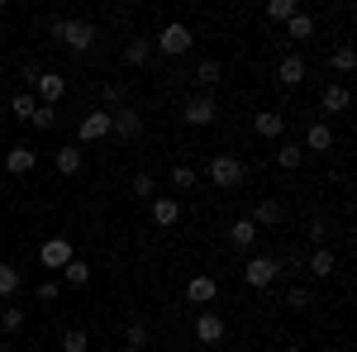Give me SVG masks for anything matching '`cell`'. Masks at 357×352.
Returning a JSON list of instances; mask_svg holds the SVG:
<instances>
[{
  "label": "cell",
  "mask_w": 357,
  "mask_h": 352,
  "mask_svg": "<svg viewBox=\"0 0 357 352\" xmlns=\"http://www.w3.org/2000/svg\"><path fill=\"white\" fill-rule=\"evenodd\" d=\"M205 171H210V181H215L220 190H238L248 181V162H243V158H234V153H215Z\"/></svg>",
  "instance_id": "6da1fadb"
},
{
  "label": "cell",
  "mask_w": 357,
  "mask_h": 352,
  "mask_svg": "<svg viewBox=\"0 0 357 352\" xmlns=\"http://www.w3.org/2000/svg\"><path fill=\"white\" fill-rule=\"evenodd\" d=\"M53 33L72 48V53H91V43L100 38V29L91 20H53Z\"/></svg>",
  "instance_id": "7a4b0ae2"
},
{
  "label": "cell",
  "mask_w": 357,
  "mask_h": 352,
  "mask_svg": "<svg viewBox=\"0 0 357 352\" xmlns=\"http://www.w3.org/2000/svg\"><path fill=\"white\" fill-rule=\"evenodd\" d=\"M195 48V33H191V24H162L158 29V38H153V53H167V57H186Z\"/></svg>",
  "instance_id": "3957f363"
},
{
  "label": "cell",
  "mask_w": 357,
  "mask_h": 352,
  "mask_svg": "<svg viewBox=\"0 0 357 352\" xmlns=\"http://www.w3.org/2000/svg\"><path fill=\"white\" fill-rule=\"evenodd\" d=\"M181 119H186L191 129H210V124L220 119V100H215L210 91H195V95H186V105H181Z\"/></svg>",
  "instance_id": "277c9868"
},
{
  "label": "cell",
  "mask_w": 357,
  "mask_h": 352,
  "mask_svg": "<svg viewBox=\"0 0 357 352\" xmlns=\"http://www.w3.org/2000/svg\"><path fill=\"white\" fill-rule=\"evenodd\" d=\"M276 276H281V257H267V252H252L243 262V281L252 286V291H267Z\"/></svg>",
  "instance_id": "5b68a950"
},
{
  "label": "cell",
  "mask_w": 357,
  "mask_h": 352,
  "mask_svg": "<svg viewBox=\"0 0 357 352\" xmlns=\"http://www.w3.org/2000/svg\"><path fill=\"white\" fill-rule=\"evenodd\" d=\"M29 95H33L38 105H53V109H57V100L67 95V77H62V72H48V67H43V77L33 82V91H29Z\"/></svg>",
  "instance_id": "8992f818"
},
{
  "label": "cell",
  "mask_w": 357,
  "mask_h": 352,
  "mask_svg": "<svg viewBox=\"0 0 357 352\" xmlns=\"http://www.w3.org/2000/svg\"><path fill=\"white\" fill-rule=\"evenodd\" d=\"M72 257H77V247H72L67 234H57V238H48V243L38 247V262H43V267H53V271H62Z\"/></svg>",
  "instance_id": "52a82bcc"
},
{
  "label": "cell",
  "mask_w": 357,
  "mask_h": 352,
  "mask_svg": "<svg viewBox=\"0 0 357 352\" xmlns=\"http://www.w3.org/2000/svg\"><path fill=\"white\" fill-rule=\"evenodd\" d=\"M252 229H257V234H262V229H281V224H286V205H281V200H272V195H267V200H257V205H252Z\"/></svg>",
  "instance_id": "ba28073f"
},
{
  "label": "cell",
  "mask_w": 357,
  "mask_h": 352,
  "mask_svg": "<svg viewBox=\"0 0 357 352\" xmlns=\"http://www.w3.org/2000/svg\"><path fill=\"white\" fill-rule=\"evenodd\" d=\"M110 134L114 138H124V143H134V138H143V114H138V109H114L110 114Z\"/></svg>",
  "instance_id": "9c48e42d"
},
{
  "label": "cell",
  "mask_w": 357,
  "mask_h": 352,
  "mask_svg": "<svg viewBox=\"0 0 357 352\" xmlns=\"http://www.w3.org/2000/svg\"><path fill=\"white\" fill-rule=\"evenodd\" d=\"M195 338H200L205 348H220L224 343V319L215 309H200V314H195Z\"/></svg>",
  "instance_id": "30bf717a"
},
{
  "label": "cell",
  "mask_w": 357,
  "mask_h": 352,
  "mask_svg": "<svg viewBox=\"0 0 357 352\" xmlns=\"http://www.w3.org/2000/svg\"><path fill=\"white\" fill-rule=\"evenodd\" d=\"M77 138H82V143H100V138H110V109H91L82 124H77Z\"/></svg>",
  "instance_id": "8fae6325"
},
{
  "label": "cell",
  "mask_w": 357,
  "mask_h": 352,
  "mask_svg": "<svg viewBox=\"0 0 357 352\" xmlns=\"http://www.w3.org/2000/svg\"><path fill=\"white\" fill-rule=\"evenodd\" d=\"M33 167H38V153L24 148V143H20V148H10V153L0 158V171H10V176H29Z\"/></svg>",
  "instance_id": "7c38bea8"
},
{
  "label": "cell",
  "mask_w": 357,
  "mask_h": 352,
  "mask_svg": "<svg viewBox=\"0 0 357 352\" xmlns=\"http://www.w3.org/2000/svg\"><path fill=\"white\" fill-rule=\"evenodd\" d=\"M215 296H220V281L215 276H191L186 281V305H200L205 309V305H215Z\"/></svg>",
  "instance_id": "4fadbf2b"
},
{
  "label": "cell",
  "mask_w": 357,
  "mask_h": 352,
  "mask_svg": "<svg viewBox=\"0 0 357 352\" xmlns=\"http://www.w3.org/2000/svg\"><path fill=\"white\" fill-rule=\"evenodd\" d=\"M53 167H57V176H77L86 167V153H82V143H62L53 153Z\"/></svg>",
  "instance_id": "5bb4252c"
},
{
  "label": "cell",
  "mask_w": 357,
  "mask_h": 352,
  "mask_svg": "<svg viewBox=\"0 0 357 352\" xmlns=\"http://www.w3.org/2000/svg\"><path fill=\"white\" fill-rule=\"evenodd\" d=\"M252 134L257 138H281L286 134V114H281V109H257V114H252Z\"/></svg>",
  "instance_id": "9a60e30c"
},
{
  "label": "cell",
  "mask_w": 357,
  "mask_h": 352,
  "mask_svg": "<svg viewBox=\"0 0 357 352\" xmlns=\"http://www.w3.org/2000/svg\"><path fill=\"white\" fill-rule=\"evenodd\" d=\"M305 271H310L314 281H329L333 271H338V257H333L329 247H314V252H305Z\"/></svg>",
  "instance_id": "2e32d148"
},
{
  "label": "cell",
  "mask_w": 357,
  "mask_h": 352,
  "mask_svg": "<svg viewBox=\"0 0 357 352\" xmlns=\"http://www.w3.org/2000/svg\"><path fill=\"white\" fill-rule=\"evenodd\" d=\"M276 82L286 86V91H296V86L305 82V57L301 53H286L281 62H276Z\"/></svg>",
  "instance_id": "e0dca14e"
},
{
  "label": "cell",
  "mask_w": 357,
  "mask_h": 352,
  "mask_svg": "<svg viewBox=\"0 0 357 352\" xmlns=\"http://www.w3.org/2000/svg\"><path fill=\"white\" fill-rule=\"evenodd\" d=\"M176 219H181V200L176 195H153V224L158 229H176Z\"/></svg>",
  "instance_id": "ac0fdd59"
},
{
  "label": "cell",
  "mask_w": 357,
  "mask_h": 352,
  "mask_svg": "<svg viewBox=\"0 0 357 352\" xmlns=\"http://www.w3.org/2000/svg\"><path fill=\"white\" fill-rule=\"evenodd\" d=\"M310 153H333V129L324 119H314L310 134H305V158H310Z\"/></svg>",
  "instance_id": "d6986e66"
},
{
  "label": "cell",
  "mask_w": 357,
  "mask_h": 352,
  "mask_svg": "<svg viewBox=\"0 0 357 352\" xmlns=\"http://www.w3.org/2000/svg\"><path fill=\"white\" fill-rule=\"evenodd\" d=\"M319 105H324V114H343V109L353 105V91L343 82H333V86H324V95H319Z\"/></svg>",
  "instance_id": "ffe728a7"
},
{
  "label": "cell",
  "mask_w": 357,
  "mask_h": 352,
  "mask_svg": "<svg viewBox=\"0 0 357 352\" xmlns=\"http://www.w3.org/2000/svg\"><path fill=\"white\" fill-rule=\"evenodd\" d=\"M191 82L200 86V91H210V86H220V82H224V67H220V62H215V57H205V62H195Z\"/></svg>",
  "instance_id": "44dd1931"
},
{
  "label": "cell",
  "mask_w": 357,
  "mask_h": 352,
  "mask_svg": "<svg viewBox=\"0 0 357 352\" xmlns=\"http://www.w3.org/2000/svg\"><path fill=\"white\" fill-rule=\"evenodd\" d=\"M153 38H129V43H124V62H129V67H148V62H153Z\"/></svg>",
  "instance_id": "7402d4cb"
},
{
  "label": "cell",
  "mask_w": 357,
  "mask_h": 352,
  "mask_svg": "<svg viewBox=\"0 0 357 352\" xmlns=\"http://www.w3.org/2000/svg\"><path fill=\"white\" fill-rule=\"evenodd\" d=\"M286 38H296V43H305V38H314V15H305V10H296V15L286 20Z\"/></svg>",
  "instance_id": "603a6c76"
},
{
  "label": "cell",
  "mask_w": 357,
  "mask_h": 352,
  "mask_svg": "<svg viewBox=\"0 0 357 352\" xmlns=\"http://www.w3.org/2000/svg\"><path fill=\"white\" fill-rule=\"evenodd\" d=\"M229 243H234V247H252V243H257V229H252V219H234V224H229Z\"/></svg>",
  "instance_id": "cb8c5ba5"
},
{
  "label": "cell",
  "mask_w": 357,
  "mask_h": 352,
  "mask_svg": "<svg viewBox=\"0 0 357 352\" xmlns=\"http://www.w3.org/2000/svg\"><path fill=\"white\" fill-rule=\"evenodd\" d=\"M301 162H305V148H301V143H281V148H276V167H281V171H296Z\"/></svg>",
  "instance_id": "d4e9b609"
},
{
  "label": "cell",
  "mask_w": 357,
  "mask_h": 352,
  "mask_svg": "<svg viewBox=\"0 0 357 352\" xmlns=\"http://www.w3.org/2000/svg\"><path fill=\"white\" fill-rule=\"evenodd\" d=\"M20 281H24V276H20V267H15V262H0V300L15 296V291H20Z\"/></svg>",
  "instance_id": "484cf974"
},
{
  "label": "cell",
  "mask_w": 357,
  "mask_h": 352,
  "mask_svg": "<svg viewBox=\"0 0 357 352\" xmlns=\"http://www.w3.org/2000/svg\"><path fill=\"white\" fill-rule=\"evenodd\" d=\"M62 281H67V286H86V281H91V262H82V257H72V262L62 267Z\"/></svg>",
  "instance_id": "4316f807"
},
{
  "label": "cell",
  "mask_w": 357,
  "mask_h": 352,
  "mask_svg": "<svg viewBox=\"0 0 357 352\" xmlns=\"http://www.w3.org/2000/svg\"><path fill=\"white\" fill-rule=\"evenodd\" d=\"M329 62H333V72H343V77H348V72L357 67V53H353V43H338Z\"/></svg>",
  "instance_id": "83f0119b"
},
{
  "label": "cell",
  "mask_w": 357,
  "mask_h": 352,
  "mask_svg": "<svg viewBox=\"0 0 357 352\" xmlns=\"http://www.w3.org/2000/svg\"><path fill=\"white\" fill-rule=\"evenodd\" d=\"M10 109H15V119H33V109H38V100H33L29 91H15V95H10Z\"/></svg>",
  "instance_id": "f1b7e54d"
},
{
  "label": "cell",
  "mask_w": 357,
  "mask_h": 352,
  "mask_svg": "<svg viewBox=\"0 0 357 352\" xmlns=\"http://www.w3.org/2000/svg\"><path fill=\"white\" fill-rule=\"evenodd\" d=\"M195 181H200V176H195V167H186V162L172 167V190H195Z\"/></svg>",
  "instance_id": "f546056e"
},
{
  "label": "cell",
  "mask_w": 357,
  "mask_h": 352,
  "mask_svg": "<svg viewBox=\"0 0 357 352\" xmlns=\"http://www.w3.org/2000/svg\"><path fill=\"white\" fill-rule=\"evenodd\" d=\"M20 328H24V309L20 305H5L0 309V333H20Z\"/></svg>",
  "instance_id": "4dcf8cb0"
},
{
  "label": "cell",
  "mask_w": 357,
  "mask_h": 352,
  "mask_svg": "<svg viewBox=\"0 0 357 352\" xmlns=\"http://www.w3.org/2000/svg\"><path fill=\"white\" fill-rule=\"evenodd\" d=\"M296 10H301V0H267V20H281V24H286Z\"/></svg>",
  "instance_id": "1f68e13d"
},
{
  "label": "cell",
  "mask_w": 357,
  "mask_h": 352,
  "mask_svg": "<svg viewBox=\"0 0 357 352\" xmlns=\"http://www.w3.org/2000/svg\"><path fill=\"white\" fill-rule=\"evenodd\" d=\"M29 124H33L38 134H48V129H57V109H53V105H38V109H33V119H29Z\"/></svg>",
  "instance_id": "d6a6232c"
},
{
  "label": "cell",
  "mask_w": 357,
  "mask_h": 352,
  "mask_svg": "<svg viewBox=\"0 0 357 352\" xmlns=\"http://www.w3.org/2000/svg\"><path fill=\"white\" fill-rule=\"evenodd\" d=\"M134 195L138 200H153V195H158V176H153V171H138L134 176Z\"/></svg>",
  "instance_id": "836d02e7"
},
{
  "label": "cell",
  "mask_w": 357,
  "mask_h": 352,
  "mask_svg": "<svg viewBox=\"0 0 357 352\" xmlns=\"http://www.w3.org/2000/svg\"><path fill=\"white\" fill-rule=\"evenodd\" d=\"M86 348H91V338L82 328H62V352H86Z\"/></svg>",
  "instance_id": "e575fe53"
},
{
  "label": "cell",
  "mask_w": 357,
  "mask_h": 352,
  "mask_svg": "<svg viewBox=\"0 0 357 352\" xmlns=\"http://www.w3.org/2000/svg\"><path fill=\"white\" fill-rule=\"evenodd\" d=\"M286 305H291V314H305V309L314 305V296H310L305 286H291V296H286Z\"/></svg>",
  "instance_id": "d590c367"
},
{
  "label": "cell",
  "mask_w": 357,
  "mask_h": 352,
  "mask_svg": "<svg viewBox=\"0 0 357 352\" xmlns=\"http://www.w3.org/2000/svg\"><path fill=\"white\" fill-rule=\"evenodd\" d=\"M100 105L110 109V114H114V109H124V86H100Z\"/></svg>",
  "instance_id": "8d00e7d4"
},
{
  "label": "cell",
  "mask_w": 357,
  "mask_h": 352,
  "mask_svg": "<svg viewBox=\"0 0 357 352\" xmlns=\"http://www.w3.org/2000/svg\"><path fill=\"white\" fill-rule=\"evenodd\" d=\"M310 238H314V247H324V238H329L333 229H329V219H310V229H305Z\"/></svg>",
  "instance_id": "74e56055"
},
{
  "label": "cell",
  "mask_w": 357,
  "mask_h": 352,
  "mask_svg": "<svg viewBox=\"0 0 357 352\" xmlns=\"http://www.w3.org/2000/svg\"><path fill=\"white\" fill-rule=\"evenodd\" d=\"M148 343V328L143 324H129V333H124V348H143Z\"/></svg>",
  "instance_id": "f35d334b"
},
{
  "label": "cell",
  "mask_w": 357,
  "mask_h": 352,
  "mask_svg": "<svg viewBox=\"0 0 357 352\" xmlns=\"http://www.w3.org/2000/svg\"><path fill=\"white\" fill-rule=\"evenodd\" d=\"M62 296V286L57 281H38V300H57Z\"/></svg>",
  "instance_id": "ab89813d"
},
{
  "label": "cell",
  "mask_w": 357,
  "mask_h": 352,
  "mask_svg": "<svg viewBox=\"0 0 357 352\" xmlns=\"http://www.w3.org/2000/svg\"><path fill=\"white\" fill-rule=\"evenodd\" d=\"M38 77H43V67H38V62H24V91L38 82Z\"/></svg>",
  "instance_id": "60d3db41"
},
{
  "label": "cell",
  "mask_w": 357,
  "mask_h": 352,
  "mask_svg": "<svg viewBox=\"0 0 357 352\" xmlns=\"http://www.w3.org/2000/svg\"><path fill=\"white\" fill-rule=\"evenodd\" d=\"M281 352H301V348H296V343H291V348H281Z\"/></svg>",
  "instance_id": "b9f144b4"
},
{
  "label": "cell",
  "mask_w": 357,
  "mask_h": 352,
  "mask_svg": "<svg viewBox=\"0 0 357 352\" xmlns=\"http://www.w3.org/2000/svg\"><path fill=\"white\" fill-rule=\"evenodd\" d=\"M119 352H143V348H119Z\"/></svg>",
  "instance_id": "7bdbcfd3"
},
{
  "label": "cell",
  "mask_w": 357,
  "mask_h": 352,
  "mask_svg": "<svg viewBox=\"0 0 357 352\" xmlns=\"http://www.w3.org/2000/svg\"><path fill=\"white\" fill-rule=\"evenodd\" d=\"M210 352H220V348H210Z\"/></svg>",
  "instance_id": "ee69618b"
},
{
  "label": "cell",
  "mask_w": 357,
  "mask_h": 352,
  "mask_svg": "<svg viewBox=\"0 0 357 352\" xmlns=\"http://www.w3.org/2000/svg\"><path fill=\"white\" fill-rule=\"evenodd\" d=\"M0 352H5V348H0Z\"/></svg>",
  "instance_id": "f6af8a7d"
}]
</instances>
